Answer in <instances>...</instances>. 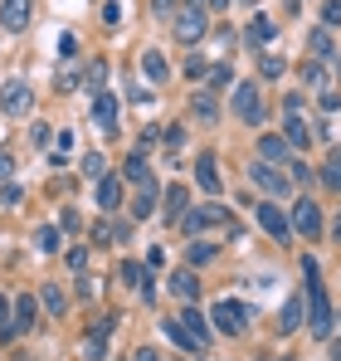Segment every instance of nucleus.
I'll return each mask as SVG.
<instances>
[{"mask_svg":"<svg viewBox=\"0 0 341 361\" xmlns=\"http://www.w3.org/2000/svg\"><path fill=\"white\" fill-rule=\"evenodd\" d=\"M302 274H307V283H312V332L327 342V337H332V327H337V322H332L337 312H332V302H327V293H322V279H317V264H312V259L302 264Z\"/></svg>","mask_w":341,"mask_h":361,"instance_id":"1","label":"nucleus"},{"mask_svg":"<svg viewBox=\"0 0 341 361\" xmlns=\"http://www.w3.org/2000/svg\"><path fill=\"white\" fill-rule=\"evenodd\" d=\"M205 30H210V10H205V5H185V10H175V20H170V35H175L180 44H200Z\"/></svg>","mask_w":341,"mask_h":361,"instance_id":"2","label":"nucleus"},{"mask_svg":"<svg viewBox=\"0 0 341 361\" xmlns=\"http://www.w3.org/2000/svg\"><path fill=\"white\" fill-rule=\"evenodd\" d=\"M0 108H5L10 118H25V113L35 108V93H30V83H25V78H5V88H0Z\"/></svg>","mask_w":341,"mask_h":361,"instance_id":"3","label":"nucleus"},{"mask_svg":"<svg viewBox=\"0 0 341 361\" xmlns=\"http://www.w3.org/2000/svg\"><path fill=\"white\" fill-rule=\"evenodd\" d=\"M35 317H39V298H35V293H15V302H10V332H5V337L35 332Z\"/></svg>","mask_w":341,"mask_h":361,"instance_id":"4","label":"nucleus"},{"mask_svg":"<svg viewBox=\"0 0 341 361\" xmlns=\"http://www.w3.org/2000/svg\"><path fill=\"white\" fill-rule=\"evenodd\" d=\"M249 317H254V312H249L244 302H234V298H220V302H215V322H220V332H225V337H239Z\"/></svg>","mask_w":341,"mask_h":361,"instance_id":"5","label":"nucleus"},{"mask_svg":"<svg viewBox=\"0 0 341 361\" xmlns=\"http://www.w3.org/2000/svg\"><path fill=\"white\" fill-rule=\"evenodd\" d=\"M30 20H35V0H0V25L10 35H25Z\"/></svg>","mask_w":341,"mask_h":361,"instance_id":"6","label":"nucleus"},{"mask_svg":"<svg viewBox=\"0 0 341 361\" xmlns=\"http://www.w3.org/2000/svg\"><path fill=\"white\" fill-rule=\"evenodd\" d=\"M292 230L307 235V240H322V210H317V200H297L292 205Z\"/></svg>","mask_w":341,"mask_h":361,"instance_id":"7","label":"nucleus"},{"mask_svg":"<svg viewBox=\"0 0 341 361\" xmlns=\"http://www.w3.org/2000/svg\"><path fill=\"white\" fill-rule=\"evenodd\" d=\"M254 215H259V225H264V230H268L273 240H287V235H292L287 215L278 210V205H273V200H259V205H254Z\"/></svg>","mask_w":341,"mask_h":361,"instance_id":"8","label":"nucleus"},{"mask_svg":"<svg viewBox=\"0 0 341 361\" xmlns=\"http://www.w3.org/2000/svg\"><path fill=\"white\" fill-rule=\"evenodd\" d=\"M117 279H122L127 288H137L142 298H156V283H151V274H147V264H137V259H127V264L117 269Z\"/></svg>","mask_w":341,"mask_h":361,"instance_id":"9","label":"nucleus"},{"mask_svg":"<svg viewBox=\"0 0 341 361\" xmlns=\"http://www.w3.org/2000/svg\"><path fill=\"white\" fill-rule=\"evenodd\" d=\"M234 113L244 122H264V103H259V88L254 83H239L234 88Z\"/></svg>","mask_w":341,"mask_h":361,"instance_id":"10","label":"nucleus"},{"mask_svg":"<svg viewBox=\"0 0 341 361\" xmlns=\"http://www.w3.org/2000/svg\"><path fill=\"white\" fill-rule=\"evenodd\" d=\"M156 210V180H137V195H132V220H147Z\"/></svg>","mask_w":341,"mask_h":361,"instance_id":"11","label":"nucleus"},{"mask_svg":"<svg viewBox=\"0 0 341 361\" xmlns=\"http://www.w3.org/2000/svg\"><path fill=\"white\" fill-rule=\"evenodd\" d=\"M93 122L103 132H117V98L113 93H93Z\"/></svg>","mask_w":341,"mask_h":361,"instance_id":"12","label":"nucleus"},{"mask_svg":"<svg viewBox=\"0 0 341 361\" xmlns=\"http://www.w3.org/2000/svg\"><path fill=\"white\" fill-rule=\"evenodd\" d=\"M249 176L259 180L264 190H273V195H287V171H273L268 161H259V166H249Z\"/></svg>","mask_w":341,"mask_h":361,"instance_id":"13","label":"nucleus"},{"mask_svg":"<svg viewBox=\"0 0 341 361\" xmlns=\"http://www.w3.org/2000/svg\"><path fill=\"white\" fill-rule=\"evenodd\" d=\"M170 293L180 302H195L200 298V279H195V269H180V274H170Z\"/></svg>","mask_w":341,"mask_h":361,"instance_id":"14","label":"nucleus"},{"mask_svg":"<svg viewBox=\"0 0 341 361\" xmlns=\"http://www.w3.org/2000/svg\"><path fill=\"white\" fill-rule=\"evenodd\" d=\"M307 49H312V59H317V63H322V59H327V63L337 59V44H332V35H327V25L307 35Z\"/></svg>","mask_w":341,"mask_h":361,"instance_id":"15","label":"nucleus"},{"mask_svg":"<svg viewBox=\"0 0 341 361\" xmlns=\"http://www.w3.org/2000/svg\"><path fill=\"white\" fill-rule=\"evenodd\" d=\"M175 322H180V327H185V332H190V337H195V342H200V347H205V342H210V322H205V317H200V312H195V307H185V312H180V317H175Z\"/></svg>","mask_w":341,"mask_h":361,"instance_id":"16","label":"nucleus"},{"mask_svg":"<svg viewBox=\"0 0 341 361\" xmlns=\"http://www.w3.org/2000/svg\"><path fill=\"white\" fill-rule=\"evenodd\" d=\"M297 327H302V298L292 293V298L278 307V332H297Z\"/></svg>","mask_w":341,"mask_h":361,"instance_id":"17","label":"nucleus"},{"mask_svg":"<svg viewBox=\"0 0 341 361\" xmlns=\"http://www.w3.org/2000/svg\"><path fill=\"white\" fill-rule=\"evenodd\" d=\"M259 157L273 166V161H287V142L278 137V132H268V137H259Z\"/></svg>","mask_w":341,"mask_h":361,"instance_id":"18","label":"nucleus"},{"mask_svg":"<svg viewBox=\"0 0 341 361\" xmlns=\"http://www.w3.org/2000/svg\"><path fill=\"white\" fill-rule=\"evenodd\" d=\"M195 180H200V185H205L210 195H220V171H215V157H210V152H205V157L195 161Z\"/></svg>","mask_w":341,"mask_h":361,"instance_id":"19","label":"nucleus"},{"mask_svg":"<svg viewBox=\"0 0 341 361\" xmlns=\"http://www.w3.org/2000/svg\"><path fill=\"white\" fill-rule=\"evenodd\" d=\"M185 210H190V190L185 185H170L166 190V220H185Z\"/></svg>","mask_w":341,"mask_h":361,"instance_id":"20","label":"nucleus"},{"mask_svg":"<svg viewBox=\"0 0 341 361\" xmlns=\"http://www.w3.org/2000/svg\"><path fill=\"white\" fill-rule=\"evenodd\" d=\"M161 332H166V342H175V347H185V352H200V342H195V337H190V332H185L175 317H166V322H161Z\"/></svg>","mask_w":341,"mask_h":361,"instance_id":"21","label":"nucleus"},{"mask_svg":"<svg viewBox=\"0 0 341 361\" xmlns=\"http://www.w3.org/2000/svg\"><path fill=\"white\" fill-rule=\"evenodd\" d=\"M117 200H122V180L103 176L98 180V205H103V210H117Z\"/></svg>","mask_w":341,"mask_h":361,"instance_id":"22","label":"nucleus"},{"mask_svg":"<svg viewBox=\"0 0 341 361\" xmlns=\"http://www.w3.org/2000/svg\"><path fill=\"white\" fill-rule=\"evenodd\" d=\"M190 108H195V118H205V122L220 118V103H215V93H205V88H200V93L190 98Z\"/></svg>","mask_w":341,"mask_h":361,"instance_id":"23","label":"nucleus"},{"mask_svg":"<svg viewBox=\"0 0 341 361\" xmlns=\"http://www.w3.org/2000/svg\"><path fill=\"white\" fill-rule=\"evenodd\" d=\"M317 176H322V185H327V190H341V152H332V157H327V166H322Z\"/></svg>","mask_w":341,"mask_h":361,"instance_id":"24","label":"nucleus"},{"mask_svg":"<svg viewBox=\"0 0 341 361\" xmlns=\"http://www.w3.org/2000/svg\"><path fill=\"white\" fill-rule=\"evenodd\" d=\"M142 68H147L151 83H161V78H166V59H161V49H147V54H142Z\"/></svg>","mask_w":341,"mask_h":361,"instance_id":"25","label":"nucleus"},{"mask_svg":"<svg viewBox=\"0 0 341 361\" xmlns=\"http://www.w3.org/2000/svg\"><path fill=\"white\" fill-rule=\"evenodd\" d=\"M283 142H287V147H307V127H302V122L292 118V113H287V127H283Z\"/></svg>","mask_w":341,"mask_h":361,"instance_id":"26","label":"nucleus"},{"mask_svg":"<svg viewBox=\"0 0 341 361\" xmlns=\"http://www.w3.org/2000/svg\"><path fill=\"white\" fill-rule=\"evenodd\" d=\"M122 180H132V185L147 180V161H142V157H127V161H122Z\"/></svg>","mask_w":341,"mask_h":361,"instance_id":"27","label":"nucleus"},{"mask_svg":"<svg viewBox=\"0 0 341 361\" xmlns=\"http://www.w3.org/2000/svg\"><path fill=\"white\" fill-rule=\"evenodd\" d=\"M103 171H108V161H103L98 152H88V157H83V176H88V180H103Z\"/></svg>","mask_w":341,"mask_h":361,"instance_id":"28","label":"nucleus"},{"mask_svg":"<svg viewBox=\"0 0 341 361\" xmlns=\"http://www.w3.org/2000/svg\"><path fill=\"white\" fill-rule=\"evenodd\" d=\"M39 302H44L49 312H63V293H58L54 283H44V288H39Z\"/></svg>","mask_w":341,"mask_h":361,"instance_id":"29","label":"nucleus"},{"mask_svg":"<svg viewBox=\"0 0 341 361\" xmlns=\"http://www.w3.org/2000/svg\"><path fill=\"white\" fill-rule=\"evenodd\" d=\"M210 259H215V244H210V240L190 244V264H210Z\"/></svg>","mask_w":341,"mask_h":361,"instance_id":"30","label":"nucleus"},{"mask_svg":"<svg viewBox=\"0 0 341 361\" xmlns=\"http://www.w3.org/2000/svg\"><path fill=\"white\" fill-rule=\"evenodd\" d=\"M249 39H254V44H268V39H273V25L259 15V20H254V30H249Z\"/></svg>","mask_w":341,"mask_h":361,"instance_id":"31","label":"nucleus"},{"mask_svg":"<svg viewBox=\"0 0 341 361\" xmlns=\"http://www.w3.org/2000/svg\"><path fill=\"white\" fill-rule=\"evenodd\" d=\"M302 78H307V88H327V68H322V63H307Z\"/></svg>","mask_w":341,"mask_h":361,"instance_id":"32","label":"nucleus"},{"mask_svg":"<svg viewBox=\"0 0 341 361\" xmlns=\"http://www.w3.org/2000/svg\"><path fill=\"white\" fill-rule=\"evenodd\" d=\"M20 200H25V190H20V185H0V205H5V210H15Z\"/></svg>","mask_w":341,"mask_h":361,"instance_id":"33","label":"nucleus"},{"mask_svg":"<svg viewBox=\"0 0 341 361\" xmlns=\"http://www.w3.org/2000/svg\"><path fill=\"white\" fill-rule=\"evenodd\" d=\"M225 83H229V68H225V63H215V68L205 73V88H225Z\"/></svg>","mask_w":341,"mask_h":361,"instance_id":"34","label":"nucleus"},{"mask_svg":"<svg viewBox=\"0 0 341 361\" xmlns=\"http://www.w3.org/2000/svg\"><path fill=\"white\" fill-rule=\"evenodd\" d=\"M175 10H180V0H151V15H161V20H175Z\"/></svg>","mask_w":341,"mask_h":361,"instance_id":"35","label":"nucleus"},{"mask_svg":"<svg viewBox=\"0 0 341 361\" xmlns=\"http://www.w3.org/2000/svg\"><path fill=\"white\" fill-rule=\"evenodd\" d=\"M322 25H341V0H322Z\"/></svg>","mask_w":341,"mask_h":361,"instance_id":"36","label":"nucleus"},{"mask_svg":"<svg viewBox=\"0 0 341 361\" xmlns=\"http://www.w3.org/2000/svg\"><path fill=\"white\" fill-rule=\"evenodd\" d=\"M259 68H264V78H278V73H283V59H278V54H264Z\"/></svg>","mask_w":341,"mask_h":361,"instance_id":"37","label":"nucleus"},{"mask_svg":"<svg viewBox=\"0 0 341 361\" xmlns=\"http://www.w3.org/2000/svg\"><path fill=\"white\" fill-rule=\"evenodd\" d=\"M68 269H78V274L88 269V249H83V244H78V249H68Z\"/></svg>","mask_w":341,"mask_h":361,"instance_id":"38","label":"nucleus"},{"mask_svg":"<svg viewBox=\"0 0 341 361\" xmlns=\"http://www.w3.org/2000/svg\"><path fill=\"white\" fill-rule=\"evenodd\" d=\"M35 244H39V249H49V254H54V249H58V230H39V235H35Z\"/></svg>","mask_w":341,"mask_h":361,"instance_id":"39","label":"nucleus"},{"mask_svg":"<svg viewBox=\"0 0 341 361\" xmlns=\"http://www.w3.org/2000/svg\"><path fill=\"white\" fill-rule=\"evenodd\" d=\"M185 73H190V78H205L210 68H205V59H200V54H190V59H185Z\"/></svg>","mask_w":341,"mask_h":361,"instance_id":"40","label":"nucleus"},{"mask_svg":"<svg viewBox=\"0 0 341 361\" xmlns=\"http://www.w3.org/2000/svg\"><path fill=\"white\" fill-rule=\"evenodd\" d=\"M113 240H117L113 225H93V244H113Z\"/></svg>","mask_w":341,"mask_h":361,"instance_id":"41","label":"nucleus"},{"mask_svg":"<svg viewBox=\"0 0 341 361\" xmlns=\"http://www.w3.org/2000/svg\"><path fill=\"white\" fill-rule=\"evenodd\" d=\"M287 166H292V171H287V176H292V180H307V176H312V171H307V161H297V157H292Z\"/></svg>","mask_w":341,"mask_h":361,"instance_id":"42","label":"nucleus"},{"mask_svg":"<svg viewBox=\"0 0 341 361\" xmlns=\"http://www.w3.org/2000/svg\"><path fill=\"white\" fill-rule=\"evenodd\" d=\"M83 352H88V361H98V357H103V337H88V347H83Z\"/></svg>","mask_w":341,"mask_h":361,"instance_id":"43","label":"nucleus"},{"mask_svg":"<svg viewBox=\"0 0 341 361\" xmlns=\"http://www.w3.org/2000/svg\"><path fill=\"white\" fill-rule=\"evenodd\" d=\"M0 332H10V298L0 293Z\"/></svg>","mask_w":341,"mask_h":361,"instance_id":"44","label":"nucleus"},{"mask_svg":"<svg viewBox=\"0 0 341 361\" xmlns=\"http://www.w3.org/2000/svg\"><path fill=\"white\" fill-rule=\"evenodd\" d=\"M180 142H185V132H180V127H166V147H170V152H175Z\"/></svg>","mask_w":341,"mask_h":361,"instance_id":"45","label":"nucleus"},{"mask_svg":"<svg viewBox=\"0 0 341 361\" xmlns=\"http://www.w3.org/2000/svg\"><path fill=\"white\" fill-rule=\"evenodd\" d=\"M132 361H161V352H156V347H137V357Z\"/></svg>","mask_w":341,"mask_h":361,"instance_id":"46","label":"nucleus"},{"mask_svg":"<svg viewBox=\"0 0 341 361\" xmlns=\"http://www.w3.org/2000/svg\"><path fill=\"white\" fill-rule=\"evenodd\" d=\"M10 171H15V161H10V152H0V180L10 176Z\"/></svg>","mask_w":341,"mask_h":361,"instance_id":"47","label":"nucleus"},{"mask_svg":"<svg viewBox=\"0 0 341 361\" xmlns=\"http://www.w3.org/2000/svg\"><path fill=\"white\" fill-rule=\"evenodd\" d=\"M332 240H337V244H341V215H337V225H332Z\"/></svg>","mask_w":341,"mask_h":361,"instance_id":"48","label":"nucleus"}]
</instances>
